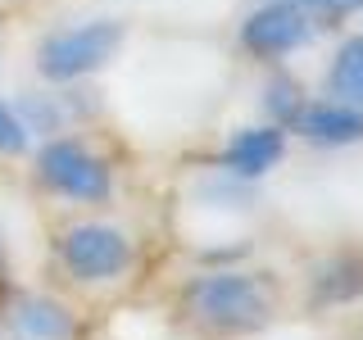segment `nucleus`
<instances>
[{"label":"nucleus","instance_id":"1","mask_svg":"<svg viewBox=\"0 0 363 340\" xmlns=\"http://www.w3.org/2000/svg\"><path fill=\"white\" fill-rule=\"evenodd\" d=\"M186 313L209 332H250L264 327L272 313V295L264 281L241 277V272H213V277L191 281Z\"/></svg>","mask_w":363,"mask_h":340},{"label":"nucleus","instance_id":"2","mask_svg":"<svg viewBox=\"0 0 363 340\" xmlns=\"http://www.w3.org/2000/svg\"><path fill=\"white\" fill-rule=\"evenodd\" d=\"M123 41L118 23H86V28L60 32L41 45V73L55 77V82H73V77H86L96 68H105L113 60Z\"/></svg>","mask_w":363,"mask_h":340},{"label":"nucleus","instance_id":"3","mask_svg":"<svg viewBox=\"0 0 363 340\" xmlns=\"http://www.w3.org/2000/svg\"><path fill=\"white\" fill-rule=\"evenodd\" d=\"M41 181L50 191H60V196H73V200H105L109 196V168L77 141L45 145L41 150Z\"/></svg>","mask_w":363,"mask_h":340},{"label":"nucleus","instance_id":"4","mask_svg":"<svg viewBox=\"0 0 363 340\" xmlns=\"http://www.w3.org/2000/svg\"><path fill=\"white\" fill-rule=\"evenodd\" d=\"M60 254L82 281H109L132 264V249L123 241V232L100 227V222H82V227H73V232H64Z\"/></svg>","mask_w":363,"mask_h":340},{"label":"nucleus","instance_id":"5","mask_svg":"<svg viewBox=\"0 0 363 340\" xmlns=\"http://www.w3.org/2000/svg\"><path fill=\"white\" fill-rule=\"evenodd\" d=\"M245 45L255 55H286L295 45L309 41V23L295 5H268V9H255L245 18Z\"/></svg>","mask_w":363,"mask_h":340},{"label":"nucleus","instance_id":"6","mask_svg":"<svg viewBox=\"0 0 363 340\" xmlns=\"http://www.w3.org/2000/svg\"><path fill=\"white\" fill-rule=\"evenodd\" d=\"M73 313L55 300H18L9 313V336L14 340H73Z\"/></svg>","mask_w":363,"mask_h":340},{"label":"nucleus","instance_id":"7","mask_svg":"<svg viewBox=\"0 0 363 340\" xmlns=\"http://www.w3.org/2000/svg\"><path fill=\"white\" fill-rule=\"evenodd\" d=\"M295 128H300L309 141L318 145H350V141H363V109H350V105H309L295 113Z\"/></svg>","mask_w":363,"mask_h":340},{"label":"nucleus","instance_id":"8","mask_svg":"<svg viewBox=\"0 0 363 340\" xmlns=\"http://www.w3.org/2000/svg\"><path fill=\"white\" fill-rule=\"evenodd\" d=\"M281 154H286V141L277 128H245L227 145V168L241 177H264L268 168L281 164Z\"/></svg>","mask_w":363,"mask_h":340},{"label":"nucleus","instance_id":"9","mask_svg":"<svg viewBox=\"0 0 363 340\" xmlns=\"http://www.w3.org/2000/svg\"><path fill=\"white\" fill-rule=\"evenodd\" d=\"M332 96L350 109H363V37L350 41L345 50L336 55L332 68Z\"/></svg>","mask_w":363,"mask_h":340},{"label":"nucleus","instance_id":"10","mask_svg":"<svg viewBox=\"0 0 363 340\" xmlns=\"http://www.w3.org/2000/svg\"><path fill=\"white\" fill-rule=\"evenodd\" d=\"M363 290V264H354V259H340V264H332L318 277V300H350V295Z\"/></svg>","mask_w":363,"mask_h":340},{"label":"nucleus","instance_id":"11","mask_svg":"<svg viewBox=\"0 0 363 340\" xmlns=\"http://www.w3.org/2000/svg\"><path fill=\"white\" fill-rule=\"evenodd\" d=\"M268 109L277 113L281 123H291L295 113H300V86H295L291 77H277V82L268 86Z\"/></svg>","mask_w":363,"mask_h":340},{"label":"nucleus","instance_id":"12","mask_svg":"<svg viewBox=\"0 0 363 340\" xmlns=\"http://www.w3.org/2000/svg\"><path fill=\"white\" fill-rule=\"evenodd\" d=\"M28 145V128L18 123V113L9 105H0V154H18Z\"/></svg>","mask_w":363,"mask_h":340},{"label":"nucleus","instance_id":"13","mask_svg":"<svg viewBox=\"0 0 363 340\" xmlns=\"http://www.w3.org/2000/svg\"><path fill=\"white\" fill-rule=\"evenodd\" d=\"M300 5L327 9V14H350V9H363V0H300Z\"/></svg>","mask_w":363,"mask_h":340},{"label":"nucleus","instance_id":"14","mask_svg":"<svg viewBox=\"0 0 363 340\" xmlns=\"http://www.w3.org/2000/svg\"><path fill=\"white\" fill-rule=\"evenodd\" d=\"M0 259H5V241H0Z\"/></svg>","mask_w":363,"mask_h":340}]
</instances>
